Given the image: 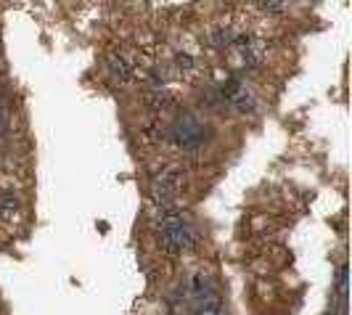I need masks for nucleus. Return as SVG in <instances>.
<instances>
[{"instance_id":"obj_1","label":"nucleus","mask_w":352,"mask_h":315,"mask_svg":"<svg viewBox=\"0 0 352 315\" xmlns=\"http://www.w3.org/2000/svg\"><path fill=\"white\" fill-rule=\"evenodd\" d=\"M159 226H162V236H159V246L167 252V254H183L194 246V230L186 223V217L170 207V210H162L159 215Z\"/></svg>"},{"instance_id":"obj_2","label":"nucleus","mask_w":352,"mask_h":315,"mask_svg":"<svg viewBox=\"0 0 352 315\" xmlns=\"http://www.w3.org/2000/svg\"><path fill=\"white\" fill-rule=\"evenodd\" d=\"M170 135L175 140L177 146H183V149H194L201 143L204 138V127L196 122L194 117H180L173 127H170Z\"/></svg>"},{"instance_id":"obj_3","label":"nucleus","mask_w":352,"mask_h":315,"mask_svg":"<svg viewBox=\"0 0 352 315\" xmlns=\"http://www.w3.org/2000/svg\"><path fill=\"white\" fill-rule=\"evenodd\" d=\"M109 77H111L114 83H120V85L133 77V64L124 58L122 53H111V56H109Z\"/></svg>"},{"instance_id":"obj_4","label":"nucleus","mask_w":352,"mask_h":315,"mask_svg":"<svg viewBox=\"0 0 352 315\" xmlns=\"http://www.w3.org/2000/svg\"><path fill=\"white\" fill-rule=\"evenodd\" d=\"M188 294L194 302H201V299H210L214 297L217 292H214V286H212V281L204 276V273H196L194 279H191V286H188Z\"/></svg>"},{"instance_id":"obj_5","label":"nucleus","mask_w":352,"mask_h":315,"mask_svg":"<svg viewBox=\"0 0 352 315\" xmlns=\"http://www.w3.org/2000/svg\"><path fill=\"white\" fill-rule=\"evenodd\" d=\"M148 104L154 111H167L170 106H173V96L167 93V90H154L151 96H148Z\"/></svg>"},{"instance_id":"obj_6","label":"nucleus","mask_w":352,"mask_h":315,"mask_svg":"<svg viewBox=\"0 0 352 315\" xmlns=\"http://www.w3.org/2000/svg\"><path fill=\"white\" fill-rule=\"evenodd\" d=\"M233 32H230L228 27H217V30H212L210 32V40H212V45H230L233 43Z\"/></svg>"},{"instance_id":"obj_7","label":"nucleus","mask_w":352,"mask_h":315,"mask_svg":"<svg viewBox=\"0 0 352 315\" xmlns=\"http://www.w3.org/2000/svg\"><path fill=\"white\" fill-rule=\"evenodd\" d=\"M16 210H19L16 196H11V193H8V196H3V199H0V212H3L6 217H11V215H14Z\"/></svg>"},{"instance_id":"obj_8","label":"nucleus","mask_w":352,"mask_h":315,"mask_svg":"<svg viewBox=\"0 0 352 315\" xmlns=\"http://www.w3.org/2000/svg\"><path fill=\"white\" fill-rule=\"evenodd\" d=\"M260 8H265V11H283L286 6H283V3H263Z\"/></svg>"},{"instance_id":"obj_9","label":"nucleus","mask_w":352,"mask_h":315,"mask_svg":"<svg viewBox=\"0 0 352 315\" xmlns=\"http://www.w3.org/2000/svg\"><path fill=\"white\" fill-rule=\"evenodd\" d=\"M3 127H6V111H3V106H0V133H3Z\"/></svg>"}]
</instances>
